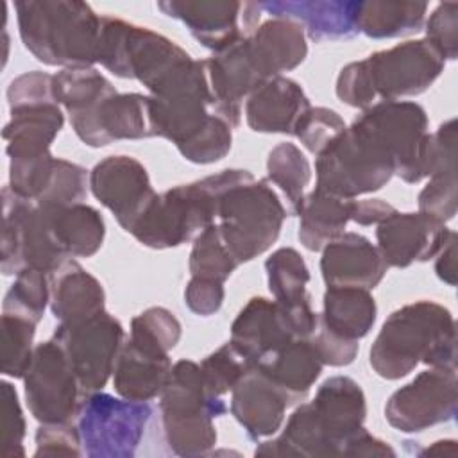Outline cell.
Listing matches in <instances>:
<instances>
[{"instance_id": "8", "label": "cell", "mask_w": 458, "mask_h": 458, "mask_svg": "<svg viewBox=\"0 0 458 458\" xmlns=\"http://www.w3.org/2000/svg\"><path fill=\"white\" fill-rule=\"evenodd\" d=\"M356 122L390 154L394 175L415 184L431 174L433 143L424 107L411 100H381L363 109Z\"/></svg>"}, {"instance_id": "50", "label": "cell", "mask_w": 458, "mask_h": 458, "mask_svg": "<svg viewBox=\"0 0 458 458\" xmlns=\"http://www.w3.org/2000/svg\"><path fill=\"white\" fill-rule=\"evenodd\" d=\"M43 102H57L54 97L52 73L32 70L11 81L7 88L9 109L30 106V104H43Z\"/></svg>"}, {"instance_id": "55", "label": "cell", "mask_w": 458, "mask_h": 458, "mask_svg": "<svg viewBox=\"0 0 458 458\" xmlns=\"http://www.w3.org/2000/svg\"><path fill=\"white\" fill-rule=\"evenodd\" d=\"M435 272L447 286H456V233L453 231L449 240L435 256Z\"/></svg>"}, {"instance_id": "12", "label": "cell", "mask_w": 458, "mask_h": 458, "mask_svg": "<svg viewBox=\"0 0 458 458\" xmlns=\"http://www.w3.org/2000/svg\"><path fill=\"white\" fill-rule=\"evenodd\" d=\"M21 379L25 403L39 424L75 420L82 392L63 347L54 338L34 347L30 365Z\"/></svg>"}, {"instance_id": "32", "label": "cell", "mask_w": 458, "mask_h": 458, "mask_svg": "<svg viewBox=\"0 0 458 458\" xmlns=\"http://www.w3.org/2000/svg\"><path fill=\"white\" fill-rule=\"evenodd\" d=\"M377 318V306L370 290L356 286H327L322 297L318 326L347 338L367 336Z\"/></svg>"}, {"instance_id": "25", "label": "cell", "mask_w": 458, "mask_h": 458, "mask_svg": "<svg viewBox=\"0 0 458 458\" xmlns=\"http://www.w3.org/2000/svg\"><path fill=\"white\" fill-rule=\"evenodd\" d=\"M286 408V397L256 367L247 370L231 390L229 410L250 440L276 435Z\"/></svg>"}, {"instance_id": "56", "label": "cell", "mask_w": 458, "mask_h": 458, "mask_svg": "<svg viewBox=\"0 0 458 458\" xmlns=\"http://www.w3.org/2000/svg\"><path fill=\"white\" fill-rule=\"evenodd\" d=\"M456 442L454 440H438V442H433L431 445H428L422 454H433V453H449V454H454L456 453Z\"/></svg>"}, {"instance_id": "10", "label": "cell", "mask_w": 458, "mask_h": 458, "mask_svg": "<svg viewBox=\"0 0 458 458\" xmlns=\"http://www.w3.org/2000/svg\"><path fill=\"white\" fill-rule=\"evenodd\" d=\"M70 259L55 243L43 209L18 197L9 184L2 188V252L4 276H16L25 268L54 272Z\"/></svg>"}, {"instance_id": "45", "label": "cell", "mask_w": 458, "mask_h": 458, "mask_svg": "<svg viewBox=\"0 0 458 458\" xmlns=\"http://www.w3.org/2000/svg\"><path fill=\"white\" fill-rule=\"evenodd\" d=\"M417 200H419V211L444 224L453 220L456 215V202H458L456 172L429 175V181L420 190Z\"/></svg>"}, {"instance_id": "51", "label": "cell", "mask_w": 458, "mask_h": 458, "mask_svg": "<svg viewBox=\"0 0 458 458\" xmlns=\"http://www.w3.org/2000/svg\"><path fill=\"white\" fill-rule=\"evenodd\" d=\"M224 283L208 277L191 276L184 288V304L199 317L215 315L224 304Z\"/></svg>"}, {"instance_id": "53", "label": "cell", "mask_w": 458, "mask_h": 458, "mask_svg": "<svg viewBox=\"0 0 458 458\" xmlns=\"http://www.w3.org/2000/svg\"><path fill=\"white\" fill-rule=\"evenodd\" d=\"M342 456H395V451L388 442L361 428L345 442Z\"/></svg>"}, {"instance_id": "41", "label": "cell", "mask_w": 458, "mask_h": 458, "mask_svg": "<svg viewBox=\"0 0 458 458\" xmlns=\"http://www.w3.org/2000/svg\"><path fill=\"white\" fill-rule=\"evenodd\" d=\"M181 333L182 326L170 310L152 306L131 320L129 340L159 352H170L181 340Z\"/></svg>"}, {"instance_id": "13", "label": "cell", "mask_w": 458, "mask_h": 458, "mask_svg": "<svg viewBox=\"0 0 458 458\" xmlns=\"http://www.w3.org/2000/svg\"><path fill=\"white\" fill-rule=\"evenodd\" d=\"M456 404V370L429 367L388 397L385 419L401 433H420L453 420Z\"/></svg>"}, {"instance_id": "7", "label": "cell", "mask_w": 458, "mask_h": 458, "mask_svg": "<svg viewBox=\"0 0 458 458\" xmlns=\"http://www.w3.org/2000/svg\"><path fill=\"white\" fill-rule=\"evenodd\" d=\"M188 59L191 55L163 34L114 16L100 20L97 63L120 79L140 81L148 93Z\"/></svg>"}, {"instance_id": "16", "label": "cell", "mask_w": 458, "mask_h": 458, "mask_svg": "<svg viewBox=\"0 0 458 458\" xmlns=\"http://www.w3.org/2000/svg\"><path fill=\"white\" fill-rule=\"evenodd\" d=\"M89 190L127 233L156 197L147 168L123 154L107 156L89 170Z\"/></svg>"}, {"instance_id": "47", "label": "cell", "mask_w": 458, "mask_h": 458, "mask_svg": "<svg viewBox=\"0 0 458 458\" xmlns=\"http://www.w3.org/2000/svg\"><path fill=\"white\" fill-rule=\"evenodd\" d=\"M426 39L445 61L458 57V2H444L435 7L426 21Z\"/></svg>"}, {"instance_id": "17", "label": "cell", "mask_w": 458, "mask_h": 458, "mask_svg": "<svg viewBox=\"0 0 458 458\" xmlns=\"http://www.w3.org/2000/svg\"><path fill=\"white\" fill-rule=\"evenodd\" d=\"M77 138L88 147H106L120 140L154 138L150 95L113 93L93 109L70 116Z\"/></svg>"}, {"instance_id": "33", "label": "cell", "mask_w": 458, "mask_h": 458, "mask_svg": "<svg viewBox=\"0 0 458 458\" xmlns=\"http://www.w3.org/2000/svg\"><path fill=\"white\" fill-rule=\"evenodd\" d=\"M351 202L352 199H342L318 188L306 193L295 213L299 216L297 238L302 247L320 252L329 242L345 233L351 222Z\"/></svg>"}, {"instance_id": "2", "label": "cell", "mask_w": 458, "mask_h": 458, "mask_svg": "<svg viewBox=\"0 0 458 458\" xmlns=\"http://www.w3.org/2000/svg\"><path fill=\"white\" fill-rule=\"evenodd\" d=\"M23 47L43 64L63 68L93 66L98 57L100 20L79 0L14 2Z\"/></svg>"}, {"instance_id": "54", "label": "cell", "mask_w": 458, "mask_h": 458, "mask_svg": "<svg viewBox=\"0 0 458 458\" xmlns=\"http://www.w3.org/2000/svg\"><path fill=\"white\" fill-rule=\"evenodd\" d=\"M394 211H397L392 204L381 200V199H352L351 202V222L358 225H377L386 216H390Z\"/></svg>"}, {"instance_id": "20", "label": "cell", "mask_w": 458, "mask_h": 458, "mask_svg": "<svg viewBox=\"0 0 458 458\" xmlns=\"http://www.w3.org/2000/svg\"><path fill=\"white\" fill-rule=\"evenodd\" d=\"M206 70L215 98V114L236 129L242 122L243 100L265 82L252 64L245 38L206 59Z\"/></svg>"}, {"instance_id": "5", "label": "cell", "mask_w": 458, "mask_h": 458, "mask_svg": "<svg viewBox=\"0 0 458 458\" xmlns=\"http://www.w3.org/2000/svg\"><path fill=\"white\" fill-rule=\"evenodd\" d=\"M286 208L267 179H247L227 188L218 200L216 224L236 258L247 263L267 252L281 234Z\"/></svg>"}, {"instance_id": "11", "label": "cell", "mask_w": 458, "mask_h": 458, "mask_svg": "<svg viewBox=\"0 0 458 458\" xmlns=\"http://www.w3.org/2000/svg\"><path fill=\"white\" fill-rule=\"evenodd\" d=\"M52 338L63 347L81 392L86 395L102 390L113 376L125 342V329L104 310L77 322H59Z\"/></svg>"}, {"instance_id": "27", "label": "cell", "mask_w": 458, "mask_h": 458, "mask_svg": "<svg viewBox=\"0 0 458 458\" xmlns=\"http://www.w3.org/2000/svg\"><path fill=\"white\" fill-rule=\"evenodd\" d=\"M9 113L11 118L2 131L9 161L50 154V145L64 125L61 106L57 102H43L14 107Z\"/></svg>"}, {"instance_id": "38", "label": "cell", "mask_w": 458, "mask_h": 458, "mask_svg": "<svg viewBox=\"0 0 458 458\" xmlns=\"http://www.w3.org/2000/svg\"><path fill=\"white\" fill-rule=\"evenodd\" d=\"M47 306H50L48 274L38 268H25L14 276V283L4 297L2 313L39 324Z\"/></svg>"}, {"instance_id": "9", "label": "cell", "mask_w": 458, "mask_h": 458, "mask_svg": "<svg viewBox=\"0 0 458 458\" xmlns=\"http://www.w3.org/2000/svg\"><path fill=\"white\" fill-rule=\"evenodd\" d=\"M152 413L150 401H131L102 390L82 395L75 426L84 454L89 458L134 456Z\"/></svg>"}, {"instance_id": "52", "label": "cell", "mask_w": 458, "mask_h": 458, "mask_svg": "<svg viewBox=\"0 0 458 458\" xmlns=\"http://www.w3.org/2000/svg\"><path fill=\"white\" fill-rule=\"evenodd\" d=\"M310 342L313 344L322 363L329 365V367H345V365L352 363L358 354V347H360L356 340L342 338V336L324 329L322 326L317 327V331L310 338Z\"/></svg>"}, {"instance_id": "48", "label": "cell", "mask_w": 458, "mask_h": 458, "mask_svg": "<svg viewBox=\"0 0 458 458\" xmlns=\"http://www.w3.org/2000/svg\"><path fill=\"white\" fill-rule=\"evenodd\" d=\"M336 97L356 109H367L376 104V91L365 64V59L345 64L336 77Z\"/></svg>"}, {"instance_id": "34", "label": "cell", "mask_w": 458, "mask_h": 458, "mask_svg": "<svg viewBox=\"0 0 458 458\" xmlns=\"http://www.w3.org/2000/svg\"><path fill=\"white\" fill-rule=\"evenodd\" d=\"M426 13L424 2H360L358 32L372 39L403 38L422 30Z\"/></svg>"}, {"instance_id": "42", "label": "cell", "mask_w": 458, "mask_h": 458, "mask_svg": "<svg viewBox=\"0 0 458 458\" xmlns=\"http://www.w3.org/2000/svg\"><path fill=\"white\" fill-rule=\"evenodd\" d=\"M89 191V174L84 166L55 157L54 174L45 193L36 200L41 208H63L86 200Z\"/></svg>"}, {"instance_id": "15", "label": "cell", "mask_w": 458, "mask_h": 458, "mask_svg": "<svg viewBox=\"0 0 458 458\" xmlns=\"http://www.w3.org/2000/svg\"><path fill=\"white\" fill-rule=\"evenodd\" d=\"M157 9L179 20L206 48L220 52L250 36L261 18V2L231 0H165Z\"/></svg>"}, {"instance_id": "40", "label": "cell", "mask_w": 458, "mask_h": 458, "mask_svg": "<svg viewBox=\"0 0 458 458\" xmlns=\"http://www.w3.org/2000/svg\"><path fill=\"white\" fill-rule=\"evenodd\" d=\"M34 322L2 313V374L7 377H23L34 354Z\"/></svg>"}, {"instance_id": "49", "label": "cell", "mask_w": 458, "mask_h": 458, "mask_svg": "<svg viewBox=\"0 0 458 458\" xmlns=\"http://www.w3.org/2000/svg\"><path fill=\"white\" fill-rule=\"evenodd\" d=\"M82 442L73 422L39 424L34 456H81Z\"/></svg>"}, {"instance_id": "28", "label": "cell", "mask_w": 458, "mask_h": 458, "mask_svg": "<svg viewBox=\"0 0 458 458\" xmlns=\"http://www.w3.org/2000/svg\"><path fill=\"white\" fill-rule=\"evenodd\" d=\"M172 365L168 352H159L125 338L111 376L114 392L131 401H152L161 395Z\"/></svg>"}, {"instance_id": "23", "label": "cell", "mask_w": 458, "mask_h": 458, "mask_svg": "<svg viewBox=\"0 0 458 458\" xmlns=\"http://www.w3.org/2000/svg\"><path fill=\"white\" fill-rule=\"evenodd\" d=\"M311 107L301 84L277 75L259 84L245 100V120L254 132L292 134Z\"/></svg>"}, {"instance_id": "14", "label": "cell", "mask_w": 458, "mask_h": 458, "mask_svg": "<svg viewBox=\"0 0 458 458\" xmlns=\"http://www.w3.org/2000/svg\"><path fill=\"white\" fill-rule=\"evenodd\" d=\"M376 91L383 100H401L424 93L444 72L445 59L426 39H410L365 57Z\"/></svg>"}, {"instance_id": "46", "label": "cell", "mask_w": 458, "mask_h": 458, "mask_svg": "<svg viewBox=\"0 0 458 458\" xmlns=\"http://www.w3.org/2000/svg\"><path fill=\"white\" fill-rule=\"evenodd\" d=\"M0 399H2V444L4 456H25L23 438H25V417L18 399L16 388L9 381L0 383Z\"/></svg>"}, {"instance_id": "18", "label": "cell", "mask_w": 458, "mask_h": 458, "mask_svg": "<svg viewBox=\"0 0 458 458\" xmlns=\"http://www.w3.org/2000/svg\"><path fill=\"white\" fill-rule=\"evenodd\" d=\"M376 227V247L386 265L395 268L433 259L453 233L444 222L422 211H394Z\"/></svg>"}, {"instance_id": "39", "label": "cell", "mask_w": 458, "mask_h": 458, "mask_svg": "<svg viewBox=\"0 0 458 458\" xmlns=\"http://www.w3.org/2000/svg\"><path fill=\"white\" fill-rule=\"evenodd\" d=\"M188 267L191 276L216 279L222 283H225V279H229V276L240 267L229 250L216 222L206 227L193 240Z\"/></svg>"}, {"instance_id": "19", "label": "cell", "mask_w": 458, "mask_h": 458, "mask_svg": "<svg viewBox=\"0 0 458 458\" xmlns=\"http://www.w3.org/2000/svg\"><path fill=\"white\" fill-rule=\"evenodd\" d=\"M310 408L333 456H342L345 442L363 428L367 417V399L360 383L349 376H331L317 388Z\"/></svg>"}, {"instance_id": "6", "label": "cell", "mask_w": 458, "mask_h": 458, "mask_svg": "<svg viewBox=\"0 0 458 458\" xmlns=\"http://www.w3.org/2000/svg\"><path fill=\"white\" fill-rule=\"evenodd\" d=\"M315 177V188L342 199H358L381 190L394 177V161L354 120L317 156Z\"/></svg>"}, {"instance_id": "43", "label": "cell", "mask_w": 458, "mask_h": 458, "mask_svg": "<svg viewBox=\"0 0 458 458\" xmlns=\"http://www.w3.org/2000/svg\"><path fill=\"white\" fill-rule=\"evenodd\" d=\"M199 365L208 392L216 397L231 392L245 372L252 369L249 360L243 358L231 342L208 354Z\"/></svg>"}, {"instance_id": "4", "label": "cell", "mask_w": 458, "mask_h": 458, "mask_svg": "<svg viewBox=\"0 0 458 458\" xmlns=\"http://www.w3.org/2000/svg\"><path fill=\"white\" fill-rule=\"evenodd\" d=\"M159 413L170 451L177 456H202L216 444L213 420L227 413V404L208 392L199 363L179 360L159 395Z\"/></svg>"}, {"instance_id": "22", "label": "cell", "mask_w": 458, "mask_h": 458, "mask_svg": "<svg viewBox=\"0 0 458 458\" xmlns=\"http://www.w3.org/2000/svg\"><path fill=\"white\" fill-rule=\"evenodd\" d=\"M356 0H270L261 2V9L270 18H286L297 21L304 34L315 41H340L358 36Z\"/></svg>"}, {"instance_id": "44", "label": "cell", "mask_w": 458, "mask_h": 458, "mask_svg": "<svg viewBox=\"0 0 458 458\" xmlns=\"http://www.w3.org/2000/svg\"><path fill=\"white\" fill-rule=\"evenodd\" d=\"M345 127L344 118L335 109L311 106L297 123L293 136L308 152L318 156Z\"/></svg>"}, {"instance_id": "24", "label": "cell", "mask_w": 458, "mask_h": 458, "mask_svg": "<svg viewBox=\"0 0 458 458\" xmlns=\"http://www.w3.org/2000/svg\"><path fill=\"white\" fill-rule=\"evenodd\" d=\"M292 340L279 304L267 297L249 299L231 324L229 342L252 367Z\"/></svg>"}, {"instance_id": "30", "label": "cell", "mask_w": 458, "mask_h": 458, "mask_svg": "<svg viewBox=\"0 0 458 458\" xmlns=\"http://www.w3.org/2000/svg\"><path fill=\"white\" fill-rule=\"evenodd\" d=\"M256 369L286 397L288 406H292L306 399L320 377L324 363L310 340L295 338L259 361Z\"/></svg>"}, {"instance_id": "3", "label": "cell", "mask_w": 458, "mask_h": 458, "mask_svg": "<svg viewBox=\"0 0 458 458\" xmlns=\"http://www.w3.org/2000/svg\"><path fill=\"white\" fill-rule=\"evenodd\" d=\"M254 177L243 168H225L199 181L156 193L150 206L138 218L131 234L148 249H172L195 240L216 222L220 195Z\"/></svg>"}, {"instance_id": "36", "label": "cell", "mask_w": 458, "mask_h": 458, "mask_svg": "<svg viewBox=\"0 0 458 458\" xmlns=\"http://www.w3.org/2000/svg\"><path fill=\"white\" fill-rule=\"evenodd\" d=\"M267 175L272 181L288 202V213L295 215L302 197L306 195L304 190L311 181V165L304 152L290 141L277 143L267 157Z\"/></svg>"}, {"instance_id": "26", "label": "cell", "mask_w": 458, "mask_h": 458, "mask_svg": "<svg viewBox=\"0 0 458 458\" xmlns=\"http://www.w3.org/2000/svg\"><path fill=\"white\" fill-rule=\"evenodd\" d=\"M249 55L263 81L295 70L308 55L304 29L286 18H270L245 38Z\"/></svg>"}, {"instance_id": "31", "label": "cell", "mask_w": 458, "mask_h": 458, "mask_svg": "<svg viewBox=\"0 0 458 458\" xmlns=\"http://www.w3.org/2000/svg\"><path fill=\"white\" fill-rule=\"evenodd\" d=\"M41 209L57 247L68 258H91L100 250L106 236V224L93 206L79 202Z\"/></svg>"}, {"instance_id": "35", "label": "cell", "mask_w": 458, "mask_h": 458, "mask_svg": "<svg viewBox=\"0 0 458 458\" xmlns=\"http://www.w3.org/2000/svg\"><path fill=\"white\" fill-rule=\"evenodd\" d=\"M116 93L111 81H107L97 68H63L54 73V97L63 106L68 116L82 114L102 100Z\"/></svg>"}, {"instance_id": "21", "label": "cell", "mask_w": 458, "mask_h": 458, "mask_svg": "<svg viewBox=\"0 0 458 458\" xmlns=\"http://www.w3.org/2000/svg\"><path fill=\"white\" fill-rule=\"evenodd\" d=\"M320 252V274L327 286L374 290L388 270L379 249L360 233H342Z\"/></svg>"}, {"instance_id": "29", "label": "cell", "mask_w": 458, "mask_h": 458, "mask_svg": "<svg viewBox=\"0 0 458 458\" xmlns=\"http://www.w3.org/2000/svg\"><path fill=\"white\" fill-rule=\"evenodd\" d=\"M50 311L59 322H77L106 310L102 283L73 258L48 274Z\"/></svg>"}, {"instance_id": "1", "label": "cell", "mask_w": 458, "mask_h": 458, "mask_svg": "<svg viewBox=\"0 0 458 458\" xmlns=\"http://www.w3.org/2000/svg\"><path fill=\"white\" fill-rule=\"evenodd\" d=\"M372 370L388 381L413 372L419 363L456 370V322L435 301H415L392 311L370 345Z\"/></svg>"}, {"instance_id": "37", "label": "cell", "mask_w": 458, "mask_h": 458, "mask_svg": "<svg viewBox=\"0 0 458 458\" xmlns=\"http://www.w3.org/2000/svg\"><path fill=\"white\" fill-rule=\"evenodd\" d=\"M265 272L268 290L277 304L288 306L311 299L306 288L311 279L310 268L301 252L293 247L274 250L265 261Z\"/></svg>"}]
</instances>
